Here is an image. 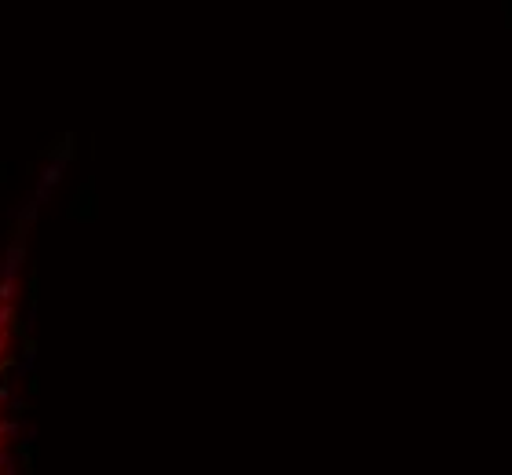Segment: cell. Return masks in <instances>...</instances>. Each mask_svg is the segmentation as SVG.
<instances>
[{
  "label": "cell",
  "instance_id": "cell-1",
  "mask_svg": "<svg viewBox=\"0 0 512 475\" xmlns=\"http://www.w3.org/2000/svg\"><path fill=\"white\" fill-rule=\"evenodd\" d=\"M26 234L19 231L0 267V475H8L11 450V377L19 355V318H22V275H26Z\"/></svg>",
  "mask_w": 512,
  "mask_h": 475
}]
</instances>
